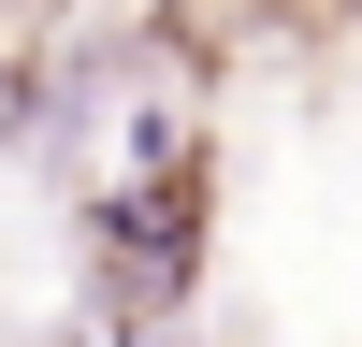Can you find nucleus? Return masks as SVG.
Returning <instances> with one entry per match:
<instances>
[{"instance_id":"f257e3e1","label":"nucleus","mask_w":362,"mask_h":347,"mask_svg":"<svg viewBox=\"0 0 362 347\" xmlns=\"http://www.w3.org/2000/svg\"><path fill=\"white\" fill-rule=\"evenodd\" d=\"M73 275H87V333L131 347L174 333L218 275V145L189 159H145V174H87L73 188Z\"/></svg>"},{"instance_id":"f03ea898","label":"nucleus","mask_w":362,"mask_h":347,"mask_svg":"<svg viewBox=\"0 0 362 347\" xmlns=\"http://www.w3.org/2000/svg\"><path fill=\"white\" fill-rule=\"evenodd\" d=\"M0 159H29V44L0 29Z\"/></svg>"}]
</instances>
